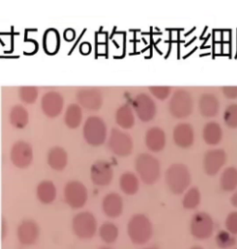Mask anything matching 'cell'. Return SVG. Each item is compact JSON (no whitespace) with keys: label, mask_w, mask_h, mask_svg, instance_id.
Masks as SVG:
<instances>
[{"label":"cell","mask_w":237,"mask_h":249,"mask_svg":"<svg viewBox=\"0 0 237 249\" xmlns=\"http://www.w3.org/2000/svg\"><path fill=\"white\" fill-rule=\"evenodd\" d=\"M191 234L199 240L209 239L214 231V222L211 216L206 212L196 213L190 223Z\"/></svg>","instance_id":"cell-9"},{"label":"cell","mask_w":237,"mask_h":249,"mask_svg":"<svg viewBox=\"0 0 237 249\" xmlns=\"http://www.w3.org/2000/svg\"><path fill=\"white\" fill-rule=\"evenodd\" d=\"M223 121L228 127L232 129L237 128V104L228 106L223 113Z\"/></svg>","instance_id":"cell-34"},{"label":"cell","mask_w":237,"mask_h":249,"mask_svg":"<svg viewBox=\"0 0 237 249\" xmlns=\"http://www.w3.org/2000/svg\"><path fill=\"white\" fill-rule=\"evenodd\" d=\"M127 232L134 245H145L153 235L151 221L144 214H135L128 222Z\"/></svg>","instance_id":"cell-3"},{"label":"cell","mask_w":237,"mask_h":249,"mask_svg":"<svg viewBox=\"0 0 237 249\" xmlns=\"http://www.w3.org/2000/svg\"><path fill=\"white\" fill-rule=\"evenodd\" d=\"M115 121L121 128L125 130L131 129L135 124L133 108L128 104L121 106L115 113Z\"/></svg>","instance_id":"cell-23"},{"label":"cell","mask_w":237,"mask_h":249,"mask_svg":"<svg viewBox=\"0 0 237 249\" xmlns=\"http://www.w3.org/2000/svg\"><path fill=\"white\" fill-rule=\"evenodd\" d=\"M73 233L80 239L93 238L97 231V221L93 213L83 211L77 213L72 221Z\"/></svg>","instance_id":"cell-6"},{"label":"cell","mask_w":237,"mask_h":249,"mask_svg":"<svg viewBox=\"0 0 237 249\" xmlns=\"http://www.w3.org/2000/svg\"><path fill=\"white\" fill-rule=\"evenodd\" d=\"M83 134L87 144L92 146L102 145L107 139L108 134L104 120L97 116L87 118L83 128Z\"/></svg>","instance_id":"cell-4"},{"label":"cell","mask_w":237,"mask_h":249,"mask_svg":"<svg viewBox=\"0 0 237 249\" xmlns=\"http://www.w3.org/2000/svg\"><path fill=\"white\" fill-rule=\"evenodd\" d=\"M120 187L125 195L133 196L139 189V180L134 173L127 172L120 177Z\"/></svg>","instance_id":"cell-27"},{"label":"cell","mask_w":237,"mask_h":249,"mask_svg":"<svg viewBox=\"0 0 237 249\" xmlns=\"http://www.w3.org/2000/svg\"><path fill=\"white\" fill-rule=\"evenodd\" d=\"M48 164L54 171H63L68 165V153L66 150L58 145L51 147L48 153Z\"/></svg>","instance_id":"cell-21"},{"label":"cell","mask_w":237,"mask_h":249,"mask_svg":"<svg viewBox=\"0 0 237 249\" xmlns=\"http://www.w3.org/2000/svg\"><path fill=\"white\" fill-rule=\"evenodd\" d=\"M98 234L101 240L106 244H113L119 236V229L113 222H104L98 230Z\"/></svg>","instance_id":"cell-29"},{"label":"cell","mask_w":237,"mask_h":249,"mask_svg":"<svg viewBox=\"0 0 237 249\" xmlns=\"http://www.w3.org/2000/svg\"><path fill=\"white\" fill-rule=\"evenodd\" d=\"M216 244L219 249H227L233 248L237 244L235 235L230 233L228 231H220L216 235Z\"/></svg>","instance_id":"cell-32"},{"label":"cell","mask_w":237,"mask_h":249,"mask_svg":"<svg viewBox=\"0 0 237 249\" xmlns=\"http://www.w3.org/2000/svg\"><path fill=\"white\" fill-rule=\"evenodd\" d=\"M99 249H111L110 248H108V247H102V248H100Z\"/></svg>","instance_id":"cell-42"},{"label":"cell","mask_w":237,"mask_h":249,"mask_svg":"<svg viewBox=\"0 0 237 249\" xmlns=\"http://www.w3.org/2000/svg\"><path fill=\"white\" fill-rule=\"evenodd\" d=\"M203 140L209 145H217L222 139V129L216 122H209L204 126L202 132Z\"/></svg>","instance_id":"cell-24"},{"label":"cell","mask_w":237,"mask_h":249,"mask_svg":"<svg viewBox=\"0 0 237 249\" xmlns=\"http://www.w3.org/2000/svg\"><path fill=\"white\" fill-rule=\"evenodd\" d=\"M79 106L88 110H98L103 104L101 91L96 87H82L77 91Z\"/></svg>","instance_id":"cell-12"},{"label":"cell","mask_w":237,"mask_h":249,"mask_svg":"<svg viewBox=\"0 0 237 249\" xmlns=\"http://www.w3.org/2000/svg\"><path fill=\"white\" fill-rule=\"evenodd\" d=\"M193 98L186 89L179 88L171 95L169 109L171 116L175 119H185L189 117L193 111Z\"/></svg>","instance_id":"cell-5"},{"label":"cell","mask_w":237,"mask_h":249,"mask_svg":"<svg viewBox=\"0 0 237 249\" xmlns=\"http://www.w3.org/2000/svg\"><path fill=\"white\" fill-rule=\"evenodd\" d=\"M149 92L152 96L160 100L167 99L171 93V88L170 87H148Z\"/></svg>","instance_id":"cell-35"},{"label":"cell","mask_w":237,"mask_h":249,"mask_svg":"<svg viewBox=\"0 0 237 249\" xmlns=\"http://www.w3.org/2000/svg\"><path fill=\"white\" fill-rule=\"evenodd\" d=\"M159 249L158 248H156V247H149V248H146V249Z\"/></svg>","instance_id":"cell-40"},{"label":"cell","mask_w":237,"mask_h":249,"mask_svg":"<svg viewBox=\"0 0 237 249\" xmlns=\"http://www.w3.org/2000/svg\"><path fill=\"white\" fill-rule=\"evenodd\" d=\"M10 122L16 129H23L29 123V113L26 108L21 105L12 107L10 112Z\"/></svg>","instance_id":"cell-25"},{"label":"cell","mask_w":237,"mask_h":249,"mask_svg":"<svg viewBox=\"0 0 237 249\" xmlns=\"http://www.w3.org/2000/svg\"><path fill=\"white\" fill-rule=\"evenodd\" d=\"M36 196L38 200L44 205L52 204L57 197V188L54 182L49 180L39 182L36 187Z\"/></svg>","instance_id":"cell-22"},{"label":"cell","mask_w":237,"mask_h":249,"mask_svg":"<svg viewBox=\"0 0 237 249\" xmlns=\"http://www.w3.org/2000/svg\"><path fill=\"white\" fill-rule=\"evenodd\" d=\"M19 99L26 104H34L38 97V90L35 87H21L19 88Z\"/></svg>","instance_id":"cell-33"},{"label":"cell","mask_w":237,"mask_h":249,"mask_svg":"<svg viewBox=\"0 0 237 249\" xmlns=\"http://www.w3.org/2000/svg\"><path fill=\"white\" fill-rule=\"evenodd\" d=\"M200 114L205 118L217 116L219 110V102L217 96L211 93H205L200 96L199 101Z\"/></svg>","instance_id":"cell-20"},{"label":"cell","mask_w":237,"mask_h":249,"mask_svg":"<svg viewBox=\"0 0 237 249\" xmlns=\"http://www.w3.org/2000/svg\"><path fill=\"white\" fill-rule=\"evenodd\" d=\"M133 108L135 114L144 123L154 120L157 114V106L151 96L145 93H140L134 96Z\"/></svg>","instance_id":"cell-10"},{"label":"cell","mask_w":237,"mask_h":249,"mask_svg":"<svg viewBox=\"0 0 237 249\" xmlns=\"http://www.w3.org/2000/svg\"><path fill=\"white\" fill-rule=\"evenodd\" d=\"M90 176L95 185L107 186L112 182L113 168L108 161L97 160L91 166Z\"/></svg>","instance_id":"cell-15"},{"label":"cell","mask_w":237,"mask_h":249,"mask_svg":"<svg viewBox=\"0 0 237 249\" xmlns=\"http://www.w3.org/2000/svg\"><path fill=\"white\" fill-rule=\"evenodd\" d=\"M60 45V38L57 30L49 29L44 36V48L48 54L56 53Z\"/></svg>","instance_id":"cell-30"},{"label":"cell","mask_w":237,"mask_h":249,"mask_svg":"<svg viewBox=\"0 0 237 249\" xmlns=\"http://www.w3.org/2000/svg\"><path fill=\"white\" fill-rule=\"evenodd\" d=\"M227 160L226 152L221 148H214L207 151L203 159L204 172L209 176H215L222 169Z\"/></svg>","instance_id":"cell-13"},{"label":"cell","mask_w":237,"mask_h":249,"mask_svg":"<svg viewBox=\"0 0 237 249\" xmlns=\"http://www.w3.org/2000/svg\"><path fill=\"white\" fill-rule=\"evenodd\" d=\"M83 121V111L79 104L73 103L67 107L64 114V123L71 129L78 128Z\"/></svg>","instance_id":"cell-26"},{"label":"cell","mask_w":237,"mask_h":249,"mask_svg":"<svg viewBox=\"0 0 237 249\" xmlns=\"http://www.w3.org/2000/svg\"><path fill=\"white\" fill-rule=\"evenodd\" d=\"M231 203L234 207L237 208V188L236 192L234 193V195L232 196V197H231Z\"/></svg>","instance_id":"cell-39"},{"label":"cell","mask_w":237,"mask_h":249,"mask_svg":"<svg viewBox=\"0 0 237 249\" xmlns=\"http://www.w3.org/2000/svg\"><path fill=\"white\" fill-rule=\"evenodd\" d=\"M202 249V248H201V247H198V246H197V247H193V248H192V249Z\"/></svg>","instance_id":"cell-41"},{"label":"cell","mask_w":237,"mask_h":249,"mask_svg":"<svg viewBox=\"0 0 237 249\" xmlns=\"http://www.w3.org/2000/svg\"><path fill=\"white\" fill-rule=\"evenodd\" d=\"M172 137L177 146L181 148H189L195 141V132L192 125L182 123L174 127Z\"/></svg>","instance_id":"cell-17"},{"label":"cell","mask_w":237,"mask_h":249,"mask_svg":"<svg viewBox=\"0 0 237 249\" xmlns=\"http://www.w3.org/2000/svg\"><path fill=\"white\" fill-rule=\"evenodd\" d=\"M34 151L32 145L26 141L19 140L12 145L10 160L18 169H26L33 162Z\"/></svg>","instance_id":"cell-11"},{"label":"cell","mask_w":237,"mask_h":249,"mask_svg":"<svg viewBox=\"0 0 237 249\" xmlns=\"http://www.w3.org/2000/svg\"><path fill=\"white\" fill-rule=\"evenodd\" d=\"M201 201V194L198 187H191L182 198V207L185 210H195L200 206Z\"/></svg>","instance_id":"cell-31"},{"label":"cell","mask_w":237,"mask_h":249,"mask_svg":"<svg viewBox=\"0 0 237 249\" xmlns=\"http://www.w3.org/2000/svg\"><path fill=\"white\" fill-rule=\"evenodd\" d=\"M64 36H65L66 40L71 41V37H70V36H72V38L73 39L74 38V36H75V32H74L73 30L68 29L67 31H65V33H64Z\"/></svg>","instance_id":"cell-38"},{"label":"cell","mask_w":237,"mask_h":249,"mask_svg":"<svg viewBox=\"0 0 237 249\" xmlns=\"http://www.w3.org/2000/svg\"><path fill=\"white\" fill-rule=\"evenodd\" d=\"M145 143L152 152H160L166 145V134L161 127L149 128L145 135Z\"/></svg>","instance_id":"cell-19"},{"label":"cell","mask_w":237,"mask_h":249,"mask_svg":"<svg viewBox=\"0 0 237 249\" xmlns=\"http://www.w3.org/2000/svg\"><path fill=\"white\" fill-rule=\"evenodd\" d=\"M226 231L233 235L237 234V211H233L228 214L227 218L225 220Z\"/></svg>","instance_id":"cell-36"},{"label":"cell","mask_w":237,"mask_h":249,"mask_svg":"<svg viewBox=\"0 0 237 249\" xmlns=\"http://www.w3.org/2000/svg\"><path fill=\"white\" fill-rule=\"evenodd\" d=\"M109 148L118 157H127L132 154L133 148L132 136L118 128H112L109 142Z\"/></svg>","instance_id":"cell-8"},{"label":"cell","mask_w":237,"mask_h":249,"mask_svg":"<svg viewBox=\"0 0 237 249\" xmlns=\"http://www.w3.org/2000/svg\"><path fill=\"white\" fill-rule=\"evenodd\" d=\"M64 99L57 91H49L42 96L41 107L44 114L48 118H56L63 109Z\"/></svg>","instance_id":"cell-16"},{"label":"cell","mask_w":237,"mask_h":249,"mask_svg":"<svg viewBox=\"0 0 237 249\" xmlns=\"http://www.w3.org/2000/svg\"><path fill=\"white\" fill-rule=\"evenodd\" d=\"M221 91L224 96L229 99L237 98V87H223Z\"/></svg>","instance_id":"cell-37"},{"label":"cell","mask_w":237,"mask_h":249,"mask_svg":"<svg viewBox=\"0 0 237 249\" xmlns=\"http://www.w3.org/2000/svg\"><path fill=\"white\" fill-rule=\"evenodd\" d=\"M64 199L70 208L73 210L82 209L88 199L86 185L75 180L67 182L64 187Z\"/></svg>","instance_id":"cell-7"},{"label":"cell","mask_w":237,"mask_h":249,"mask_svg":"<svg viewBox=\"0 0 237 249\" xmlns=\"http://www.w3.org/2000/svg\"><path fill=\"white\" fill-rule=\"evenodd\" d=\"M102 210L109 218L115 219L122 215L124 211L123 197L117 193H109L105 196L102 201Z\"/></svg>","instance_id":"cell-18"},{"label":"cell","mask_w":237,"mask_h":249,"mask_svg":"<svg viewBox=\"0 0 237 249\" xmlns=\"http://www.w3.org/2000/svg\"><path fill=\"white\" fill-rule=\"evenodd\" d=\"M165 181L172 194L181 195L184 193L191 183V173L188 167L182 163L172 164L166 171Z\"/></svg>","instance_id":"cell-1"},{"label":"cell","mask_w":237,"mask_h":249,"mask_svg":"<svg viewBox=\"0 0 237 249\" xmlns=\"http://www.w3.org/2000/svg\"></svg>","instance_id":"cell-43"},{"label":"cell","mask_w":237,"mask_h":249,"mask_svg":"<svg viewBox=\"0 0 237 249\" xmlns=\"http://www.w3.org/2000/svg\"><path fill=\"white\" fill-rule=\"evenodd\" d=\"M134 168L142 182L146 184H154L161 177V163L150 154L138 155L134 161Z\"/></svg>","instance_id":"cell-2"},{"label":"cell","mask_w":237,"mask_h":249,"mask_svg":"<svg viewBox=\"0 0 237 249\" xmlns=\"http://www.w3.org/2000/svg\"><path fill=\"white\" fill-rule=\"evenodd\" d=\"M220 188L225 192H234L237 188V169L236 167L226 168L220 175Z\"/></svg>","instance_id":"cell-28"},{"label":"cell","mask_w":237,"mask_h":249,"mask_svg":"<svg viewBox=\"0 0 237 249\" xmlns=\"http://www.w3.org/2000/svg\"><path fill=\"white\" fill-rule=\"evenodd\" d=\"M40 236V227L37 222L31 219L20 221L17 228V238L22 246L35 245Z\"/></svg>","instance_id":"cell-14"}]
</instances>
